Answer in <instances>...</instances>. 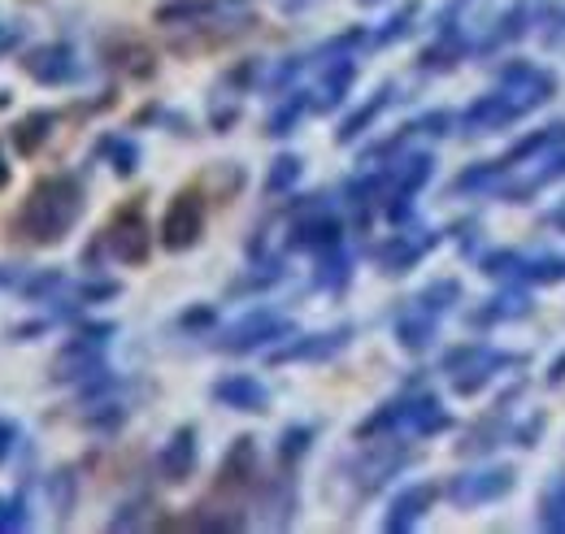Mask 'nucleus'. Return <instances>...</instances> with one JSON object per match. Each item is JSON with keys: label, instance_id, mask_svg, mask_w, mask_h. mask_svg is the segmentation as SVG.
Instances as JSON below:
<instances>
[{"label": "nucleus", "instance_id": "41", "mask_svg": "<svg viewBox=\"0 0 565 534\" xmlns=\"http://www.w3.org/2000/svg\"><path fill=\"white\" fill-rule=\"evenodd\" d=\"M495 305H518V309H509V318H522V313H526V300H522V296H513V300H495ZM495 318H504V309L479 313V322H495Z\"/></svg>", "mask_w": 565, "mask_h": 534}, {"label": "nucleus", "instance_id": "38", "mask_svg": "<svg viewBox=\"0 0 565 534\" xmlns=\"http://www.w3.org/2000/svg\"><path fill=\"white\" fill-rule=\"evenodd\" d=\"M409 22H414V4H409L405 13H396V18H392V22L379 31V44H392V40H401V35L409 31Z\"/></svg>", "mask_w": 565, "mask_h": 534}, {"label": "nucleus", "instance_id": "15", "mask_svg": "<svg viewBox=\"0 0 565 534\" xmlns=\"http://www.w3.org/2000/svg\"><path fill=\"white\" fill-rule=\"evenodd\" d=\"M435 239H409V235H396V239H387L379 253H374V261L383 274H405V269H414L423 261V253L430 248Z\"/></svg>", "mask_w": 565, "mask_h": 534}, {"label": "nucleus", "instance_id": "3", "mask_svg": "<svg viewBox=\"0 0 565 534\" xmlns=\"http://www.w3.org/2000/svg\"><path fill=\"white\" fill-rule=\"evenodd\" d=\"M287 334H291V322H287V318L270 313V309H257V313L239 318L235 327H226L222 339H217V348L244 356V352H257V348H266V343H275V339H287Z\"/></svg>", "mask_w": 565, "mask_h": 534}, {"label": "nucleus", "instance_id": "20", "mask_svg": "<svg viewBox=\"0 0 565 534\" xmlns=\"http://www.w3.org/2000/svg\"><path fill=\"white\" fill-rule=\"evenodd\" d=\"M100 157H109V165H114L118 179H131L140 170V143L127 139V135H105L100 139Z\"/></svg>", "mask_w": 565, "mask_h": 534}, {"label": "nucleus", "instance_id": "49", "mask_svg": "<svg viewBox=\"0 0 565 534\" xmlns=\"http://www.w3.org/2000/svg\"><path fill=\"white\" fill-rule=\"evenodd\" d=\"M361 4H379V0H361Z\"/></svg>", "mask_w": 565, "mask_h": 534}, {"label": "nucleus", "instance_id": "26", "mask_svg": "<svg viewBox=\"0 0 565 534\" xmlns=\"http://www.w3.org/2000/svg\"><path fill=\"white\" fill-rule=\"evenodd\" d=\"M540 526L565 531V473L548 482V491H544V500H540Z\"/></svg>", "mask_w": 565, "mask_h": 534}, {"label": "nucleus", "instance_id": "5", "mask_svg": "<svg viewBox=\"0 0 565 534\" xmlns=\"http://www.w3.org/2000/svg\"><path fill=\"white\" fill-rule=\"evenodd\" d=\"M22 70H26V78H35L40 87H66V83L78 78V53H74L71 44L53 40V44L31 49V53L22 57Z\"/></svg>", "mask_w": 565, "mask_h": 534}, {"label": "nucleus", "instance_id": "19", "mask_svg": "<svg viewBox=\"0 0 565 534\" xmlns=\"http://www.w3.org/2000/svg\"><path fill=\"white\" fill-rule=\"evenodd\" d=\"M353 78H356L353 57H335V66H327V74H322V96L313 100V109H335V105L349 96Z\"/></svg>", "mask_w": 565, "mask_h": 534}, {"label": "nucleus", "instance_id": "32", "mask_svg": "<svg viewBox=\"0 0 565 534\" xmlns=\"http://www.w3.org/2000/svg\"><path fill=\"white\" fill-rule=\"evenodd\" d=\"M62 282H66V274H62V269H40L31 282H22V296H26V300H44V296L62 291Z\"/></svg>", "mask_w": 565, "mask_h": 534}, {"label": "nucleus", "instance_id": "48", "mask_svg": "<svg viewBox=\"0 0 565 534\" xmlns=\"http://www.w3.org/2000/svg\"><path fill=\"white\" fill-rule=\"evenodd\" d=\"M0 513H4V495H0Z\"/></svg>", "mask_w": 565, "mask_h": 534}, {"label": "nucleus", "instance_id": "39", "mask_svg": "<svg viewBox=\"0 0 565 534\" xmlns=\"http://www.w3.org/2000/svg\"><path fill=\"white\" fill-rule=\"evenodd\" d=\"M140 509L143 504H122L118 517L109 522V531H131V526H140Z\"/></svg>", "mask_w": 565, "mask_h": 534}, {"label": "nucleus", "instance_id": "43", "mask_svg": "<svg viewBox=\"0 0 565 534\" xmlns=\"http://www.w3.org/2000/svg\"><path fill=\"white\" fill-rule=\"evenodd\" d=\"M44 331H49V322H26V327H13L9 339H13V343H26L31 334H44Z\"/></svg>", "mask_w": 565, "mask_h": 534}, {"label": "nucleus", "instance_id": "45", "mask_svg": "<svg viewBox=\"0 0 565 534\" xmlns=\"http://www.w3.org/2000/svg\"><path fill=\"white\" fill-rule=\"evenodd\" d=\"M9 179H13V165H9V157H4V148H0V192L9 188Z\"/></svg>", "mask_w": 565, "mask_h": 534}, {"label": "nucleus", "instance_id": "30", "mask_svg": "<svg viewBox=\"0 0 565 534\" xmlns=\"http://www.w3.org/2000/svg\"><path fill=\"white\" fill-rule=\"evenodd\" d=\"M500 170H504V161H483V165L457 174V192H483V188H492L495 179H500Z\"/></svg>", "mask_w": 565, "mask_h": 534}, {"label": "nucleus", "instance_id": "29", "mask_svg": "<svg viewBox=\"0 0 565 534\" xmlns=\"http://www.w3.org/2000/svg\"><path fill=\"white\" fill-rule=\"evenodd\" d=\"M500 365V356L492 352H483V365H470V370H457V396H475V392H483L488 387V378H492V370Z\"/></svg>", "mask_w": 565, "mask_h": 534}, {"label": "nucleus", "instance_id": "24", "mask_svg": "<svg viewBox=\"0 0 565 534\" xmlns=\"http://www.w3.org/2000/svg\"><path fill=\"white\" fill-rule=\"evenodd\" d=\"M300 157L296 152H279L275 161H270V170H266V192L270 196H282V192H291L296 183H300Z\"/></svg>", "mask_w": 565, "mask_h": 534}, {"label": "nucleus", "instance_id": "35", "mask_svg": "<svg viewBox=\"0 0 565 534\" xmlns=\"http://www.w3.org/2000/svg\"><path fill=\"white\" fill-rule=\"evenodd\" d=\"M526 278H535V282H562V278H565V257H548V261H535V266L526 269Z\"/></svg>", "mask_w": 565, "mask_h": 534}, {"label": "nucleus", "instance_id": "18", "mask_svg": "<svg viewBox=\"0 0 565 534\" xmlns=\"http://www.w3.org/2000/svg\"><path fill=\"white\" fill-rule=\"evenodd\" d=\"M387 96H392V87H379V92H374V96H370V100H365L361 109H353V114H349V118L340 122L335 139H340V143H356L361 135H365L370 127H374V122H379V114L387 109Z\"/></svg>", "mask_w": 565, "mask_h": 534}, {"label": "nucleus", "instance_id": "8", "mask_svg": "<svg viewBox=\"0 0 565 534\" xmlns=\"http://www.w3.org/2000/svg\"><path fill=\"white\" fill-rule=\"evenodd\" d=\"M105 244H109V253H114L122 266H143L148 253H152V231H148V222H143L140 209L122 213V217L109 226Z\"/></svg>", "mask_w": 565, "mask_h": 534}, {"label": "nucleus", "instance_id": "7", "mask_svg": "<svg viewBox=\"0 0 565 534\" xmlns=\"http://www.w3.org/2000/svg\"><path fill=\"white\" fill-rule=\"evenodd\" d=\"M513 491V469H479V473H461L448 482V500L457 509H470V504H492L500 495Z\"/></svg>", "mask_w": 565, "mask_h": 534}, {"label": "nucleus", "instance_id": "34", "mask_svg": "<svg viewBox=\"0 0 565 534\" xmlns=\"http://www.w3.org/2000/svg\"><path fill=\"white\" fill-rule=\"evenodd\" d=\"M565 135V127H553V131H544V135H531V139H522L518 148H513V161H522V157H531V152H540V148H553L557 139Z\"/></svg>", "mask_w": 565, "mask_h": 534}, {"label": "nucleus", "instance_id": "37", "mask_svg": "<svg viewBox=\"0 0 565 534\" xmlns=\"http://www.w3.org/2000/svg\"><path fill=\"white\" fill-rule=\"evenodd\" d=\"M213 322H217V313H213L210 305H201V309H188V313L179 318V327H183V331H210Z\"/></svg>", "mask_w": 565, "mask_h": 534}, {"label": "nucleus", "instance_id": "33", "mask_svg": "<svg viewBox=\"0 0 565 534\" xmlns=\"http://www.w3.org/2000/svg\"><path fill=\"white\" fill-rule=\"evenodd\" d=\"M26 526H31V517H26V495L18 491L13 500H4V513H0V534L26 531Z\"/></svg>", "mask_w": 565, "mask_h": 534}, {"label": "nucleus", "instance_id": "40", "mask_svg": "<svg viewBox=\"0 0 565 534\" xmlns=\"http://www.w3.org/2000/svg\"><path fill=\"white\" fill-rule=\"evenodd\" d=\"M13 444H18V426H13L9 417H0V466L9 461V452H13Z\"/></svg>", "mask_w": 565, "mask_h": 534}, {"label": "nucleus", "instance_id": "23", "mask_svg": "<svg viewBox=\"0 0 565 534\" xmlns=\"http://www.w3.org/2000/svg\"><path fill=\"white\" fill-rule=\"evenodd\" d=\"M396 339H401V348H409V352H423L430 348V339H435V313H405L401 322H396Z\"/></svg>", "mask_w": 565, "mask_h": 534}, {"label": "nucleus", "instance_id": "28", "mask_svg": "<svg viewBox=\"0 0 565 534\" xmlns=\"http://www.w3.org/2000/svg\"><path fill=\"white\" fill-rule=\"evenodd\" d=\"M74 487H78L74 469H57V473H53V478L44 482V491H49V500H53L57 517H71V509H74Z\"/></svg>", "mask_w": 565, "mask_h": 534}, {"label": "nucleus", "instance_id": "6", "mask_svg": "<svg viewBox=\"0 0 565 534\" xmlns=\"http://www.w3.org/2000/svg\"><path fill=\"white\" fill-rule=\"evenodd\" d=\"M105 370V343L92 334H74L71 343L53 356V383H87Z\"/></svg>", "mask_w": 565, "mask_h": 534}, {"label": "nucleus", "instance_id": "9", "mask_svg": "<svg viewBox=\"0 0 565 534\" xmlns=\"http://www.w3.org/2000/svg\"><path fill=\"white\" fill-rule=\"evenodd\" d=\"M196 461H201V435H196V426H179L161 444V452H157V469H161L166 482H188L196 473Z\"/></svg>", "mask_w": 565, "mask_h": 534}, {"label": "nucleus", "instance_id": "27", "mask_svg": "<svg viewBox=\"0 0 565 534\" xmlns=\"http://www.w3.org/2000/svg\"><path fill=\"white\" fill-rule=\"evenodd\" d=\"M309 444H313V426H287L279 435V461L282 466H296V461H305V452H309Z\"/></svg>", "mask_w": 565, "mask_h": 534}, {"label": "nucleus", "instance_id": "13", "mask_svg": "<svg viewBox=\"0 0 565 534\" xmlns=\"http://www.w3.org/2000/svg\"><path fill=\"white\" fill-rule=\"evenodd\" d=\"M518 114H522V105H518L509 92H488V96H479V100L466 109V127H470V131H500V127H509Z\"/></svg>", "mask_w": 565, "mask_h": 534}, {"label": "nucleus", "instance_id": "17", "mask_svg": "<svg viewBox=\"0 0 565 534\" xmlns=\"http://www.w3.org/2000/svg\"><path fill=\"white\" fill-rule=\"evenodd\" d=\"M405 426L426 439V435L448 430V426H452V417L444 413V404L435 400V396H418V400H405Z\"/></svg>", "mask_w": 565, "mask_h": 534}, {"label": "nucleus", "instance_id": "12", "mask_svg": "<svg viewBox=\"0 0 565 534\" xmlns=\"http://www.w3.org/2000/svg\"><path fill=\"white\" fill-rule=\"evenodd\" d=\"M210 396L222 408H235V413H266L270 408V392L266 383H257L253 374H226L210 387Z\"/></svg>", "mask_w": 565, "mask_h": 534}, {"label": "nucleus", "instance_id": "1", "mask_svg": "<svg viewBox=\"0 0 565 534\" xmlns=\"http://www.w3.org/2000/svg\"><path fill=\"white\" fill-rule=\"evenodd\" d=\"M78 217H83V183L74 174H49L26 192V201L18 209V231L35 248H49L71 235Z\"/></svg>", "mask_w": 565, "mask_h": 534}, {"label": "nucleus", "instance_id": "14", "mask_svg": "<svg viewBox=\"0 0 565 534\" xmlns=\"http://www.w3.org/2000/svg\"><path fill=\"white\" fill-rule=\"evenodd\" d=\"M217 478H222V487H248V482L257 478V439H253V435H239V439L226 448Z\"/></svg>", "mask_w": 565, "mask_h": 534}, {"label": "nucleus", "instance_id": "10", "mask_svg": "<svg viewBox=\"0 0 565 534\" xmlns=\"http://www.w3.org/2000/svg\"><path fill=\"white\" fill-rule=\"evenodd\" d=\"M349 339H353V327H335V331H322V334H300L287 348L270 352V365H287V361H331L335 352L349 348Z\"/></svg>", "mask_w": 565, "mask_h": 534}, {"label": "nucleus", "instance_id": "11", "mask_svg": "<svg viewBox=\"0 0 565 534\" xmlns=\"http://www.w3.org/2000/svg\"><path fill=\"white\" fill-rule=\"evenodd\" d=\"M435 500H439V487H435V482H414V487H405V491L392 500V509H387V517H383V531H392V534L414 531L426 513H430Z\"/></svg>", "mask_w": 565, "mask_h": 534}, {"label": "nucleus", "instance_id": "16", "mask_svg": "<svg viewBox=\"0 0 565 534\" xmlns=\"http://www.w3.org/2000/svg\"><path fill=\"white\" fill-rule=\"evenodd\" d=\"M53 127H57V114H49V109H31V114L13 127V152H18V157H35V152L49 143Z\"/></svg>", "mask_w": 565, "mask_h": 534}, {"label": "nucleus", "instance_id": "21", "mask_svg": "<svg viewBox=\"0 0 565 534\" xmlns=\"http://www.w3.org/2000/svg\"><path fill=\"white\" fill-rule=\"evenodd\" d=\"M430 170H435V161L426 157V152H414V157H405L401 165H396V174H392V188H396V196H418L426 188V179H430Z\"/></svg>", "mask_w": 565, "mask_h": 534}, {"label": "nucleus", "instance_id": "44", "mask_svg": "<svg viewBox=\"0 0 565 534\" xmlns=\"http://www.w3.org/2000/svg\"><path fill=\"white\" fill-rule=\"evenodd\" d=\"M548 383H553V387H562V383H565V352L553 361V365H548Z\"/></svg>", "mask_w": 565, "mask_h": 534}, {"label": "nucleus", "instance_id": "25", "mask_svg": "<svg viewBox=\"0 0 565 534\" xmlns=\"http://www.w3.org/2000/svg\"><path fill=\"white\" fill-rule=\"evenodd\" d=\"M349 274H353V261L344 257V248H331V253H322V257H318V274H313V282H318V287H327V291H340V287L349 282Z\"/></svg>", "mask_w": 565, "mask_h": 534}, {"label": "nucleus", "instance_id": "47", "mask_svg": "<svg viewBox=\"0 0 565 534\" xmlns=\"http://www.w3.org/2000/svg\"><path fill=\"white\" fill-rule=\"evenodd\" d=\"M553 226H562V231H565V204L557 209V213H553Z\"/></svg>", "mask_w": 565, "mask_h": 534}, {"label": "nucleus", "instance_id": "42", "mask_svg": "<svg viewBox=\"0 0 565 534\" xmlns=\"http://www.w3.org/2000/svg\"><path fill=\"white\" fill-rule=\"evenodd\" d=\"M18 40H22V26H18V22H0V57H4L9 49H18Z\"/></svg>", "mask_w": 565, "mask_h": 534}, {"label": "nucleus", "instance_id": "4", "mask_svg": "<svg viewBox=\"0 0 565 534\" xmlns=\"http://www.w3.org/2000/svg\"><path fill=\"white\" fill-rule=\"evenodd\" d=\"M287 248L296 253H331V248H344V222L327 209H309L291 222V235H287Z\"/></svg>", "mask_w": 565, "mask_h": 534}, {"label": "nucleus", "instance_id": "22", "mask_svg": "<svg viewBox=\"0 0 565 534\" xmlns=\"http://www.w3.org/2000/svg\"><path fill=\"white\" fill-rule=\"evenodd\" d=\"M313 109V100H309V92H291L287 100H282L279 109L270 114V122H266V135H275V139H282V135H291L296 127H300V118Z\"/></svg>", "mask_w": 565, "mask_h": 534}, {"label": "nucleus", "instance_id": "36", "mask_svg": "<svg viewBox=\"0 0 565 534\" xmlns=\"http://www.w3.org/2000/svg\"><path fill=\"white\" fill-rule=\"evenodd\" d=\"M122 287L118 282H83L78 287V305H96V300H114Z\"/></svg>", "mask_w": 565, "mask_h": 534}, {"label": "nucleus", "instance_id": "46", "mask_svg": "<svg viewBox=\"0 0 565 534\" xmlns=\"http://www.w3.org/2000/svg\"><path fill=\"white\" fill-rule=\"evenodd\" d=\"M13 282H18V269L9 274V266H0V287H13Z\"/></svg>", "mask_w": 565, "mask_h": 534}, {"label": "nucleus", "instance_id": "2", "mask_svg": "<svg viewBox=\"0 0 565 534\" xmlns=\"http://www.w3.org/2000/svg\"><path fill=\"white\" fill-rule=\"evenodd\" d=\"M201 235H205V204L196 192H179L166 209V217H161V248L166 253H188V248L201 244Z\"/></svg>", "mask_w": 565, "mask_h": 534}, {"label": "nucleus", "instance_id": "31", "mask_svg": "<svg viewBox=\"0 0 565 534\" xmlns=\"http://www.w3.org/2000/svg\"><path fill=\"white\" fill-rule=\"evenodd\" d=\"M83 421H87L92 430H105V435H109V430H118V426L127 421V408L114 400H100V404H92V413H87Z\"/></svg>", "mask_w": 565, "mask_h": 534}]
</instances>
